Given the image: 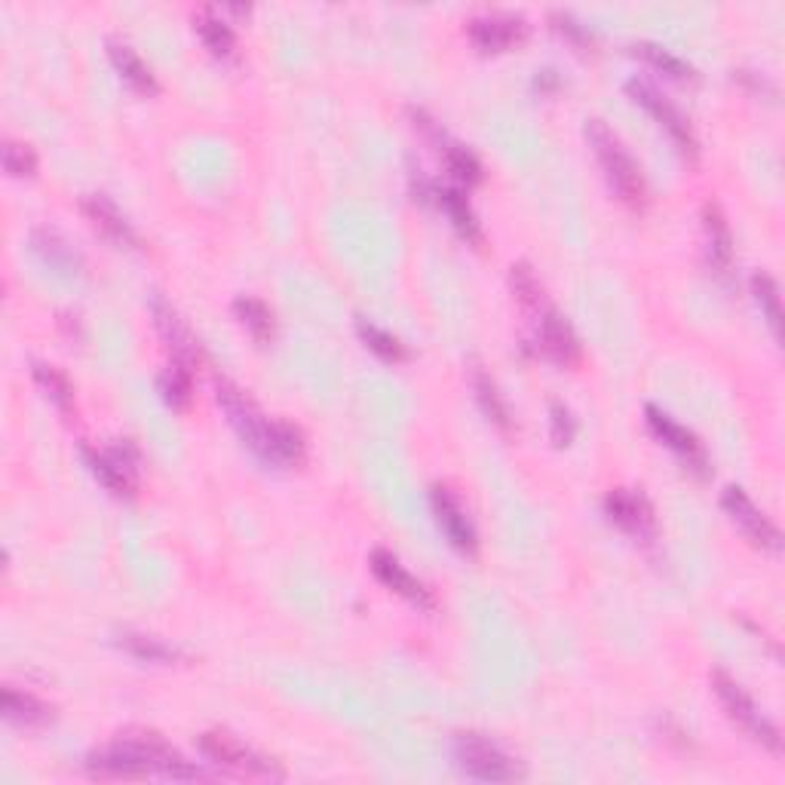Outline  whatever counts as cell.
I'll list each match as a JSON object with an SVG mask.
<instances>
[{"mask_svg":"<svg viewBox=\"0 0 785 785\" xmlns=\"http://www.w3.org/2000/svg\"><path fill=\"white\" fill-rule=\"evenodd\" d=\"M587 142L595 150L602 169H605L607 184L617 191L623 203H629L632 209H641L644 196H648L644 176H641V169L632 160L629 147L620 142V135L611 130L605 120H587Z\"/></svg>","mask_w":785,"mask_h":785,"instance_id":"1","label":"cell"},{"mask_svg":"<svg viewBox=\"0 0 785 785\" xmlns=\"http://www.w3.org/2000/svg\"><path fill=\"white\" fill-rule=\"evenodd\" d=\"M215 390H218V406L225 409L230 426L237 430L243 445H249L262 460L274 463V421H267L262 411L255 409V402L230 381H218Z\"/></svg>","mask_w":785,"mask_h":785,"instance_id":"2","label":"cell"},{"mask_svg":"<svg viewBox=\"0 0 785 785\" xmlns=\"http://www.w3.org/2000/svg\"><path fill=\"white\" fill-rule=\"evenodd\" d=\"M712 690H715V697H718L721 705H724L727 718L734 721L742 734H749L754 742H761L764 749L780 754V749H783L780 730H776V727H773V724L764 718V712L754 705L752 697H749L742 687L736 685L727 672H721V669L712 672Z\"/></svg>","mask_w":785,"mask_h":785,"instance_id":"3","label":"cell"},{"mask_svg":"<svg viewBox=\"0 0 785 785\" xmlns=\"http://www.w3.org/2000/svg\"><path fill=\"white\" fill-rule=\"evenodd\" d=\"M455 761L458 768L479 783H512L519 780V764L497 742L482 734L455 736Z\"/></svg>","mask_w":785,"mask_h":785,"instance_id":"4","label":"cell"},{"mask_svg":"<svg viewBox=\"0 0 785 785\" xmlns=\"http://www.w3.org/2000/svg\"><path fill=\"white\" fill-rule=\"evenodd\" d=\"M200 752L206 754L213 764H218V768L240 773V776H264V780H279L282 776V770L274 761L252 752L243 739H237L228 730H209V734L200 736Z\"/></svg>","mask_w":785,"mask_h":785,"instance_id":"5","label":"cell"},{"mask_svg":"<svg viewBox=\"0 0 785 785\" xmlns=\"http://www.w3.org/2000/svg\"><path fill=\"white\" fill-rule=\"evenodd\" d=\"M626 93L636 98L638 105L648 111V114L654 117L656 123L663 126V130L669 132V138L678 145V150L685 154L687 160H697V154H700V147H697V135L690 130V123H687V117L672 105L669 98L660 96L651 83L644 81H629L626 83Z\"/></svg>","mask_w":785,"mask_h":785,"instance_id":"6","label":"cell"},{"mask_svg":"<svg viewBox=\"0 0 785 785\" xmlns=\"http://www.w3.org/2000/svg\"><path fill=\"white\" fill-rule=\"evenodd\" d=\"M83 460L89 463V470L96 473V479L105 488L117 494V497H132L135 494V451L130 445L123 448H93V445H83Z\"/></svg>","mask_w":785,"mask_h":785,"instance_id":"7","label":"cell"},{"mask_svg":"<svg viewBox=\"0 0 785 785\" xmlns=\"http://www.w3.org/2000/svg\"><path fill=\"white\" fill-rule=\"evenodd\" d=\"M721 507L727 509V516L734 519V524L752 540L754 546L761 550H780V528L770 522L764 509L754 507V500L739 488V485H727L721 494Z\"/></svg>","mask_w":785,"mask_h":785,"instance_id":"8","label":"cell"},{"mask_svg":"<svg viewBox=\"0 0 785 785\" xmlns=\"http://www.w3.org/2000/svg\"><path fill=\"white\" fill-rule=\"evenodd\" d=\"M605 512L611 516V522H617L626 531L638 540H651L656 538V516L654 507L629 488H614L607 491L605 497Z\"/></svg>","mask_w":785,"mask_h":785,"instance_id":"9","label":"cell"},{"mask_svg":"<svg viewBox=\"0 0 785 785\" xmlns=\"http://www.w3.org/2000/svg\"><path fill=\"white\" fill-rule=\"evenodd\" d=\"M644 414H648V426L654 430L656 439L666 442L672 451L685 460L690 470H697L700 475H705V463H709V458H705V448L700 445V439H697L687 426H681L678 421H672L669 414L663 409H656V406H648Z\"/></svg>","mask_w":785,"mask_h":785,"instance_id":"10","label":"cell"},{"mask_svg":"<svg viewBox=\"0 0 785 785\" xmlns=\"http://www.w3.org/2000/svg\"><path fill=\"white\" fill-rule=\"evenodd\" d=\"M470 40L485 52H500V49L519 44L528 32V22L519 13H485V16L470 19L467 25Z\"/></svg>","mask_w":785,"mask_h":785,"instance_id":"11","label":"cell"},{"mask_svg":"<svg viewBox=\"0 0 785 785\" xmlns=\"http://www.w3.org/2000/svg\"><path fill=\"white\" fill-rule=\"evenodd\" d=\"M150 313H154V323L160 328L166 347L172 350V362H181V365L194 369V362L200 360V347H196V338L191 335L188 323L179 316V311L172 304H166L164 298L157 294L150 301Z\"/></svg>","mask_w":785,"mask_h":785,"instance_id":"12","label":"cell"},{"mask_svg":"<svg viewBox=\"0 0 785 785\" xmlns=\"http://www.w3.org/2000/svg\"><path fill=\"white\" fill-rule=\"evenodd\" d=\"M430 500H433V512H436V522L445 531V538L451 540L460 553H475V528L467 516V509L460 507V500L451 494V488L436 485Z\"/></svg>","mask_w":785,"mask_h":785,"instance_id":"13","label":"cell"},{"mask_svg":"<svg viewBox=\"0 0 785 785\" xmlns=\"http://www.w3.org/2000/svg\"><path fill=\"white\" fill-rule=\"evenodd\" d=\"M372 571H375V577L384 587H390L392 592H399L402 599H409L411 605L424 607V611L433 607L430 589H426L418 577H411V573L402 568V561L392 556V553H387V550H375V553H372Z\"/></svg>","mask_w":785,"mask_h":785,"instance_id":"14","label":"cell"},{"mask_svg":"<svg viewBox=\"0 0 785 785\" xmlns=\"http://www.w3.org/2000/svg\"><path fill=\"white\" fill-rule=\"evenodd\" d=\"M540 350L558 365H573L580 360V341L573 335L571 323L553 307L540 311Z\"/></svg>","mask_w":785,"mask_h":785,"instance_id":"15","label":"cell"},{"mask_svg":"<svg viewBox=\"0 0 785 785\" xmlns=\"http://www.w3.org/2000/svg\"><path fill=\"white\" fill-rule=\"evenodd\" d=\"M83 213H86V218L96 225L111 243L117 245H135V233H132L130 228V221L123 218V213L117 209L114 203L108 200L105 194H89V196H83Z\"/></svg>","mask_w":785,"mask_h":785,"instance_id":"16","label":"cell"},{"mask_svg":"<svg viewBox=\"0 0 785 785\" xmlns=\"http://www.w3.org/2000/svg\"><path fill=\"white\" fill-rule=\"evenodd\" d=\"M108 56H111L114 68L123 74V81L130 83L132 89H138V93H157V81H154L150 68H147L145 59H142L126 40L108 37Z\"/></svg>","mask_w":785,"mask_h":785,"instance_id":"17","label":"cell"},{"mask_svg":"<svg viewBox=\"0 0 785 785\" xmlns=\"http://www.w3.org/2000/svg\"><path fill=\"white\" fill-rule=\"evenodd\" d=\"M3 718L19 727H44L52 721V705L37 700L34 693H22L13 685L3 687Z\"/></svg>","mask_w":785,"mask_h":785,"instance_id":"18","label":"cell"},{"mask_svg":"<svg viewBox=\"0 0 785 785\" xmlns=\"http://www.w3.org/2000/svg\"><path fill=\"white\" fill-rule=\"evenodd\" d=\"M194 32L200 34L203 47L209 49L213 56H218V59H233V52H237V37L230 32L228 22L218 16L215 10H209V7L196 10Z\"/></svg>","mask_w":785,"mask_h":785,"instance_id":"19","label":"cell"},{"mask_svg":"<svg viewBox=\"0 0 785 785\" xmlns=\"http://www.w3.org/2000/svg\"><path fill=\"white\" fill-rule=\"evenodd\" d=\"M703 228H705V243H709V258L718 267L721 274H727L730 258H734V237L730 228L721 215L718 203H705L703 206Z\"/></svg>","mask_w":785,"mask_h":785,"instance_id":"20","label":"cell"},{"mask_svg":"<svg viewBox=\"0 0 785 785\" xmlns=\"http://www.w3.org/2000/svg\"><path fill=\"white\" fill-rule=\"evenodd\" d=\"M32 243H34V252L49 264V267H56V270H65V274H77V267H81V258H77V252H74V245L68 243L65 237L59 233L56 228H34L32 233Z\"/></svg>","mask_w":785,"mask_h":785,"instance_id":"21","label":"cell"},{"mask_svg":"<svg viewBox=\"0 0 785 785\" xmlns=\"http://www.w3.org/2000/svg\"><path fill=\"white\" fill-rule=\"evenodd\" d=\"M473 390H475V399H479V406H482V411H485V418H488L491 424L500 426L504 433H509V430H512V418H509L507 399L500 396L497 384H494V377H491L482 365H475L473 369Z\"/></svg>","mask_w":785,"mask_h":785,"instance_id":"22","label":"cell"},{"mask_svg":"<svg viewBox=\"0 0 785 785\" xmlns=\"http://www.w3.org/2000/svg\"><path fill=\"white\" fill-rule=\"evenodd\" d=\"M436 196H439V206L448 213V218H451V225L458 228L460 237L470 240V243H479V240H482V228H479V221H475V213L470 209L467 196L455 191V188H442Z\"/></svg>","mask_w":785,"mask_h":785,"instance_id":"23","label":"cell"},{"mask_svg":"<svg viewBox=\"0 0 785 785\" xmlns=\"http://www.w3.org/2000/svg\"><path fill=\"white\" fill-rule=\"evenodd\" d=\"M233 313L240 316V323L249 328V335L258 343H267L274 338V313L264 301L243 294V298L233 301Z\"/></svg>","mask_w":785,"mask_h":785,"instance_id":"24","label":"cell"},{"mask_svg":"<svg viewBox=\"0 0 785 785\" xmlns=\"http://www.w3.org/2000/svg\"><path fill=\"white\" fill-rule=\"evenodd\" d=\"M191 390H194V369L181 365V362H169L164 375H160V392L172 409H184L191 402Z\"/></svg>","mask_w":785,"mask_h":785,"instance_id":"25","label":"cell"},{"mask_svg":"<svg viewBox=\"0 0 785 785\" xmlns=\"http://www.w3.org/2000/svg\"><path fill=\"white\" fill-rule=\"evenodd\" d=\"M357 331H360V338L365 341V347H369L372 353H377L381 360H387V362L409 360V350H406V343L399 341V338H392L390 331L372 326V323H365V319L357 323Z\"/></svg>","mask_w":785,"mask_h":785,"instance_id":"26","label":"cell"},{"mask_svg":"<svg viewBox=\"0 0 785 785\" xmlns=\"http://www.w3.org/2000/svg\"><path fill=\"white\" fill-rule=\"evenodd\" d=\"M509 286L512 294L519 298V304L528 311H543V286H540L538 274L531 270V264H512L509 267Z\"/></svg>","mask_w":785,"mask_h":785,"instance_id":"27","label":"cell"},{"mask_svg":"<svg viewBox=\"0 0 785 785\" xmlns=\"http://www.w3.org/2000/svg\"><path fill=\"white\" fill-rule=\"evenodd\" d=\"M34 381L47 390V396L59 409L71 411V406H74V387H71V381H68L59 369L44 365V362H34Z\"/></svg>","mask_w":785,"mask_h":785,"instance_id":"28","label":"cell"},{"mask_svg":"<svg viewBox=\"0 0 785 785\" xmlns=\"http://www.w3.org/2000/svg\"><path fill=\"white\" fill-rule=\"evenodd\" d=\"M120 644L130 651L132 656H138V660H147V663H172L176 660V648H169L166 641L154 636H138V632H126V636H120Z\"/></svg>","mask_w":785,"mask_h":785,"instance_id":"29","label":"cell"},{"mask_svg":"<svg viewBox=\"0 0 785 785\" xmlns=\"http://www.w3.org/2000/svg\"><path fill=\"white\" fill-rule=\"evenodd\" d=\"M636 52L641 59H648L651 65L660 68L663 74H669L675 81H690L693 77V68L687 65L685 59H678V56H672L669 49H663L660 44H648V40H641L636 44Z\"/></svg>","mask_w":785,"mask_h":785,"instance_id":"30","label":"cell"},{"mask_svg":"<svg viewBox=\"0 0 785 785\" xmlns=\"http://www.w3.org/2000/svg\"><path fill=\"white\" fill-rule=\"evenodd\" d=\"M442 150H445V164L455 172V179L463 181V184H479L482 181V164L475 160V154L470 147L448 142Z\"/></svg>","mask_w":785,"mask_h":785,"instance_id":"31","label":"cell"},{"mask_svg":"<svg viewBox=\"0 0 785 785\" xmlns=\"http://www.w3.org/2000/svg\"><path fill=\"white\" fill-rule=\"evenodd\" d=\"M0 157H3V169L13 179H32L34 172H37V157H34V150L25 142L7 138L3 147H0Z\"/></svg>","mask_w":785,"mask_h":785,"instance_id":"32","label":"cell"},{"mask_svg":"<svg viewBox=\"0 0 785 785\" xmlns=\"http://www.w3.org/2000/svg\"><path fill=\"white\" fill-rule=\"evenodd\" d=\"M752 292L754 298H758V304H761L764 316H768L770 328L776 331V328H780V319H783V304H780V289H776L773 277H770V274H754Z\"/></svg>","mask_w":785,"mask_h":785,"instance_id":"33","label":"cell"},{"mask_svg":"<svg viewBox=\"0 0 785 785\" xmlns=\"http://www.w3.org/2000/svg\"><path fill=\"white\" fill-rule=\"evenodd\" d=\"M573 430H577L573 414L565 409L561 402H556V406H553V442H556V445H571Z\"/></svg>","mask_w":785,"mask_h":785,"instance_id":"34","label":"cell"},{"mask_svg":"<svg viewBox=\"0 0 785 785\" xmlns=\"http://www.w3.org/2000/svg\"><path fill=\"white\" fill-rule=\"evenodd\" d=\"M553 22H556V32L568 34L573 44H580V47H583V44L589 40L587 28H583V25H580V22H577L573 16H568V13H553Z\"/></svg>","mask_w":785,"mask_h":785,"instance_id":"35","label":"cell"}]
</instances>
